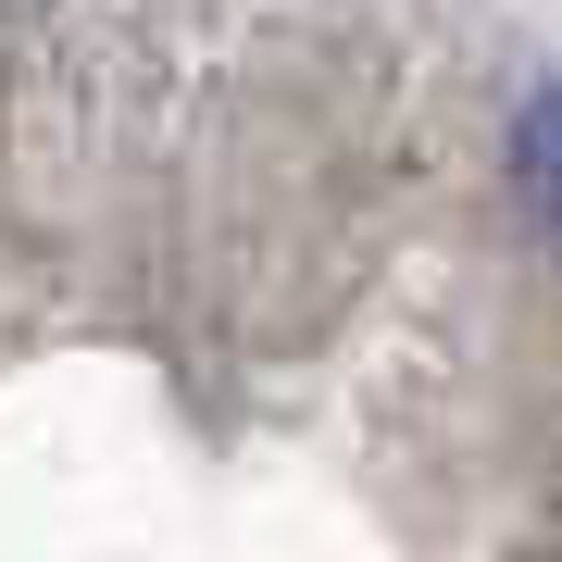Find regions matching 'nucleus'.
Returning a JSON list of instances; mask_svg holds the SVG:
<instances>
[{"instance_id": "nucleus-1", "label": "nucleus", "mask_w": 562, "mask_h": 562, "mask_svg": "<svg viewBox=\"0 0 562 562\" xmlns=\"http://www.w3.org/2000/svg\"><path fill=\"white\" fill-rule=\"evenodd\" d=\"M525 201L562 225V88H538V101H525Z\"/></svg>"}]
</instances>
